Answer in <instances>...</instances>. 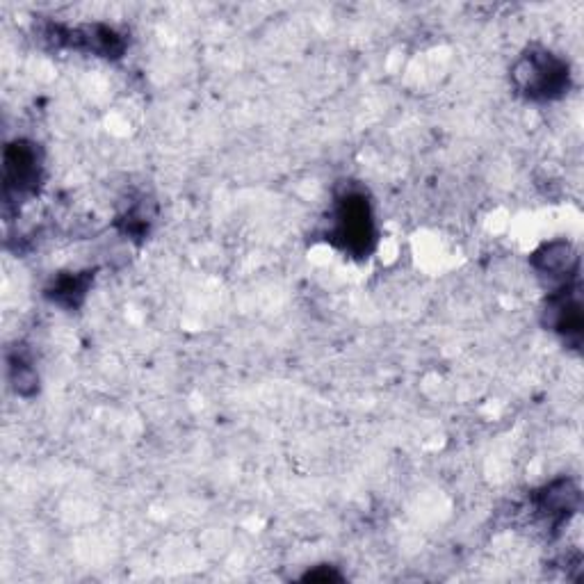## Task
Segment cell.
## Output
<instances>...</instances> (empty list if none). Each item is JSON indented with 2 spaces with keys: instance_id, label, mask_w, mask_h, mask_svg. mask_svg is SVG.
I'll list each match as a JSON object with an SVG mask.
<instances>
[{
  "instance_id": "cell-8",
  "label": "cell",
  "mask_w": 584,
  "mask_h": 584,
  "mask_svg": "<svg viewBox=\"0 0 584 584\" xmlns=\"http://www.w3.org/2000/svg\"><path fill=\"white\" fill-rule=\"evenodd\" d=\"M304 580H311V582H329V580H340V575L336 571H327V569H318V571H311L304 575Z\"/></svg>"
},
{
  "instance_id": "cell-5",
  "label": "cell",
  "mask_w": 584,
  "mask_h": 584,
  "mask_svg": "<svg viewBox=\"0 0 584 584\" xmlns=\"http://www.w3.org/2000/svg\"><path fill=\"white\" fill-rule=\"evenodd\" d=\"M534 267L546 277H573L575 274V254L569 242H550V245L541 247L532 258Z\"/></svg>"
},
{
  "instance_id": "cell-4",
  "label": "cell",
  "mask_w": 584,
  "mask_h": 584,
  "mask_svg": "<svg viewBox=\"0 0 584 584\" xmlns=\"http://www.w3.org/2000/svg\"><path fill=\"white\" fill-rule=\"evenodd\" d=\"M580 505L578 486L569 480H559L546 486V491L539 496V509L555 523H562L566 516L573 514Z\"/></svg>"
},
{
  "instance_id": "cell-1",
  "label": "cell",
  "mask_w": 584,
  "mask_h": 584,
  "mask_svg": "<svg viewBox=\"0 0 584 584\" xmlns=\"http://www.w3.org/2000/svg\"><path fill=\"white\" fill-rule=\"evenodd\" d=\"M329 238L356 258L368 256L375 247V217L361 190H347L336 199Z\"/></svg>"
},
{
  "instance_id": "cell-7",
  "label": "cell",
  "mask_w": 584,
  "mask_h": 584,
  "mask_svg": "<svg viewBox=\"0 0 584 584\" xmlns=\"http://www.w3.org/2000/svg\"><path fill=\"white\" fill-rule=\"evenodd\" d=\"M10 381L19 395H32L37 391V372L23 356H10Z\"/></svg>"
},
{
  "instance_id": "cell-3",
  "label": "cell",
  "mask_w": 584,
  "mask_h": 584,
  "mask_svg": "<svg viewBox=\"0 0 584 584\" xmlns=\"http://www.w3.org/2000/svg\"><path fill=\"white\" fill-rule=\"evenodd\" d=\"M42 181V153L37 144L16 140L5 149L3 158V197L7 204L35 194Z\"/></svg>"
},
{
  "instance_id": "cell-6",
  "label": "cell",
  "mask_w": 584,
  "mask_h": 584,
  "mask_svg": "<svg viewBox=\"0 0 584 584\" xmlns=\"http://www.w3.org/2000/svg\"><path fill=\"white\" fill-rule=\"evenodd\" d=\"M87 288H89L87 274H64V277L55 281L53 288L48 290V297L62 306L73 308V306H78L80 299L85 297Z\"/></svg>"
},
{
  "instance_id": "cell-2",
  "label": "cell",
  "mask_w": 584,
  "mask_h": 584,
  "mask_svg": "<svg viewBox=\"0 0 584 584\" xmlns=\"http://www.w3.org/2000/svg\"><path fill=\"white\" fill-rule=\"evenodd\" d=\"M511 80L532 101L559 99L569 87V64L548 51H527L511 69Z\"/></svg>"
}]
</instances>
